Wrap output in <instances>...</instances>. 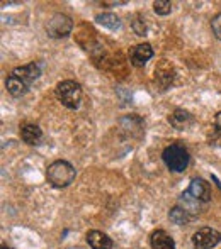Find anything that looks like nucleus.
<instances>
[{
	"label": "nucleus",
	"instance_id": "nucleus-1",
	"mask_svg": "<svg viewBox=\"0 0 221 249\" xmlns=\"http://www.w3.org/2000/svg\"><path fill=\"white\" fill-rule=\"evenodd\" d=\"M211 185L202 178H194L189 183L187 190H184V194L181 195L177 205L184 209L194 220L204 210V207L211 202Z\"/></svg>",
	"mask_w": 221,
	"mask_h": 249
},
{
	"label": "nucleus",
	"instance_id": "nucleus-2",
	"mask_svg": "<svg viewBox=\"0 0 221 249\" xmlns=\"http://www.w3.org/2000/svg\"><path fill=\"white\" fill-rule=\"evenodd\" d=\"M41 75V68L38 63H29L16 68L5 80V87L9 90V93L12 97H22L24 93H27L29 87L33 85V82H36Z\"/></svg>",
	"mask_w": 221,
	"mask_h": 249
},
{
	"label": "nucleus",
	"instance_id": "nucleus-3",
	"mask_svg": "<svg viewBox=\"0 0 221 249\" xmlns=\"http://www.w3.org/2000/svg\"><path fill=\"white\" fill-rule=\"evenodd\" d=\"M77 171L68 161L58 160L55 163H51L46 170V180L51 187L55 188H65L75 180Z\"/></svg>",
	"mask_w": 221,
	"mask_h": 249
},
{
	"label": "nucleus",
	"instance_id": "nucleus-4",
	"mask_svg": "<svg viewBox=\"0 0 221 249\" xmlns=\"http://www.w3.org/2000/svg\"><path fill=\"white\" fill-rule=\"evenodd\" d=\"M162 160L170 171H174V173H182V171L187 170L191 156H189V151L185 149L184 144L175 142V144H170L163 149Z\"/></svg>",
	"mask_w": 221,
	"mask_h": 249
},
{
	"label": "nucleus",
	"instance_id": "nucleus-5",
	"mask_svg": "<svg viewBox=\"0 0 221 249\" xmlns=\"http://www.w3.org/2000/svg\"><path fill=\"white\" fill-rule=\"evenodd\" d=\"M55 95L61 102V105L75 110V108H79L80 100H82V87L75 80H63L56 85Z\"/></svg>",
	"mask_w": 221,
	"mask_h": 249
},
{
	"label": "nucleus",
	"instance_id": "nucleus-6",
	"mask_svg": "<svg viewBox=\"0 0 221 249\" xmlns=\"http://www.w3.org/2000/svg\"><path fill=\"white\" fill-rule=\"evenodd\" d=\"M73 29V20L65 14H55L46 24V33L50 37H66Z\"/></svg>",
	"mask_w": 221,
	"mask_h": 249
},
{
	"label": "nucleus",
	"instance_id": "nucleus-7",
	"mask_svg": "<svg viewBox=\"0 0 221 249\" xmlns=\"http://www.w3.org/2000/svg\"><path fill=\"white\" fill-rule=\"evenodd\" d=\"M221 243V232L211 227H202L192 234V246L194 249H213Z\"/></svg>",
	"mask_w": 221,
	"mask_h": 249
},
{
	"label": "nucleus",
	"instance_id": "nucleus-8",
	"mask_svg": "<svg viewBox=\"0 0 221 249\" xmlns=\"http://www.w3.org/2000/svg\"><path fill=\"white\" fill-rule=\"evenodd\" d=\"M152 58H153V48L150 46L148 43L136 44V46H133L131 50H129V61H131V65L136 66V68L145 66Z\"/></svg>",
	"mask_w": 221,
	"mask_h": 249
},
{
	"label": "nucleus",
	"instance_id": "nucleus-9",
	"mask_svg": "<svg viewBox=\"0 0 221 249\" xmlns=\"http://www.w3.org/2000/svg\"><path fill=\"white\" fill-rule=\"evenodd\" d=\"M172 127H175L177 131H185L194 124V117H192L191 112L184 110V108H177V110L172 112V115L168 117Z\"/></svg>",
	"mask_w": 221,
	"mask_h": 249
},
{
	"label": "nucleus",
	"instance_id": "nucleus-10",
	"mask_svg": "<svg viewBox=\"0 0 221 249\" xmlns=\"http://www.w3.org/2000/svg\"><path fill=\"white\" fill-rule=\"evenodd\" d=\"M87 244L92 249H112L114 243L107 234L100 232V231H89L87 232Z\"/></svg>",
	"mask_w": 221,
	"mask_h": 249
},
{
	"label": "nucleus",
	"instance_id": "nucleus-11",
	"mask_svg": "<svg viewBox=\"0 0 221 249\" xmlns=\"http://www.w3.org/2000/svg\"><path fill=\"white\" fill-rule=\"evenodd\" d=\"M150 246L152 249H175V241L165 231L157 229L150 236Z\"/></svg>",
	"mask_w": 221,
	"mask_h": 249
},
{
	"label": "nucleus",
	"instance_id": "nucleus-12",
	"mask_svg": "<svg viewBox=\"0 0 221 249\" xmlns=\"http://www.w3.org/2000/svg\"><path fill=\"white\" fill-rule=\"evenodd\" d=\"M20 139L31 146L41 144V141H43V131L36 124H26L20 129Z\"/></svg>",
	"mask_w": 221,
	"mask_h": 249
},
{
	"label": "nucleus",
	"instance_id": "nucleus-13",
	"mask_svg": "<svg viewBox=\"0 0 221 249\" xmlns=\"http://www.w3.org/2000/svg\"><path fill=\"white\" fill-rule=\"evenodd\" d=\"M96 20H97V24H100V26L107 27V29H111V31H116L121 27V19L112 12L99 14V16L96 17Z\"/></svg>",
	"mask_w": 221,
	"mask_h": 249
},
{
	"label": "nucleus",
	"instance_id": "nucleus-14",
	"mask_svg": "<svg viewBox=\"0 0 221 249\" xmlns=\"http://www.w3.org/2000/svg\"><path fill=\"white\" fill-rule=\"evenodd\" d=\"M208 142L211 146H221V112L215 115L211 131L208 134Z\"/></svg>",
	"mask_w": 221,
	"mask_h": 249
},
{
	"label": "nucleus",
	"instance_id": "nucleus-15",
	"mask_svg": "<svg viewBox=\"0 0 221 249\" xmlns=\"http://www.w3.org/2000/svg\"><path fill=\"white\" fill-rule=\"evenodd\" d=\"M168 219H170V222L177 224V226H184V224L191 222L192 217L189 215V213L185 212L184 209H181L179 205H175L174 209H172L170 212H168Z\"/></svg>",
	"mask_w": 221,
	"mask_h": 249
},
{
	"label": "nucleus",
	"instance_id": "nucleus-16",
	"mask_svg": "<svg viewBox=\"0 0 221 249\" xmlns=\"http://www.w3.org/2000/svg\"><path fill=\"white\" fill-rule=\"evenodd\" d=\"M153 10L159 16H168L172 12V3L168 0H157V2H153Z\"/></svg>",
	"mask_w": 221,
	"mask_h": 249
},
{
	"label": "nucleus",
	"instance_id": "nucleus-17",
	"mask_svg": "<svg viewBox=\"0 0 221 249\" xmlns=\"http://www.w3.org/2000/svg\"><path fill=\"white\" fill-rule=\"evenodd\" d=\"M211 29H213V34H215L216 39L221 41V12L216 14L211 20Z\"/></svg>",
	"mask_w": 221,
	"mask_h": 249
},
{
	"label": "nucleus",
	"instance_id": "nucleus-18",
	"mask_svg": "<svg viewBox=\"0 0 221 249\" xmlns=\"http://www.w3.org/2000/svg\"><path fill=\"white\" fill-rule=\"evenodd\" d=\"M131 26H133V31L136 33V36H145L146 34V26H145V22H143V19H135L131 22Z\"/></svg>",
	"mask_w": 221,
	"mask_h": 249
},
{
	"label": "nucleus",
	"instance_id": "nucleus-19",
	"mask_svg": "<svg viewBox=\"0 0 221 249\" xmlns=\"http://www.w3.org/2000/svg\"><path fill=\"white\" fill-rule=\"evenodd\" d=\"M2 249H12V248H9V246H2Z\"/></svg>",
	"mask_w": 221,
	"mask_h": 249
}]
</instances>
